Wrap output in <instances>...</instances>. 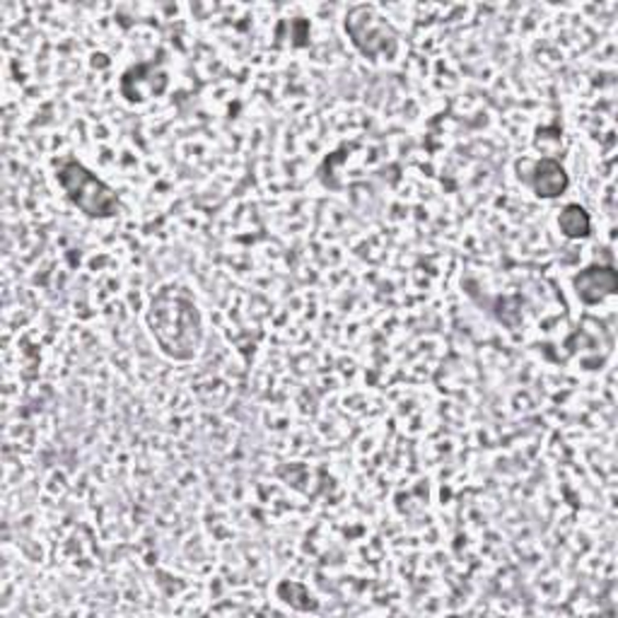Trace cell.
Returning <instances> with one entry per match:
<instances>
[{
  "mask_svg": "<svg viewBox=\"0 0 618 618\" xmlns=\"http://www.w3.org/2000/svg\"><path fill=\"white\" fill-rule=\"evenodd\" d=\"M148 326L160 351L172 360H194L203 343V317L194 295L182 285H167L150 302Z\"/></svg>",
  "mask_w": 618,
  "mask_h": 618,
  "instance_id": "6da1fadb",
  "label": "cell"
},
{
  "mask_svg": "<svg viewBox=\"0 0 618 618\" xmlns=\"http://www.w3.org/2000/svg\"><path fill=\"white\" fill-rule=\"evenodd\" d=\"M56 179L66 191L68 201L80 208L90 218H114L119 213V198L95 172H90L83 162L66 158L58 162Z\"/></svg>",
  "mask_w": 618,
  "mask_h": 618,
  "instance_id": "7a4b0ae2",
  "label": "cell"
},
{
  "mask_svg": "<svg viewBox=\"0 0 618 618\" xmlns=\"http://www.w3.org/2000/svg\"><path fill=\"white\" fill-rule=\"evenodd\" d=\"M346 30L351 32L353 44L358 46L360 51L365 56H384L392 54V44L396 42L392 27L387 22H382V18L375 15L372 8H355L351 20H346Z\"/></svg>",
  "mask_w": 618,
  "mask_h": 618,
  "instance_id": "3957f363",
  "label": "cell"
},
{
  "mask_svg": "<svg viewBox=\"0 0 618 618\" xmlns=\"http://www.w3.org/2000/svg\"><path fill=\"white\" fill-rule=\"evenodd\" d=\"M575 290L585 305H597L616 293L618 276L611 266H590L575 276Z\"/></svg>",
  "mask_w": 618,
  "mask_h": 618,
  "instance_id": "277c9868",
  "label": "cell"
},
{
  "mask_svg": "<svg viewBox=\"0 0 618 618\" xmlns=\"http://www.w3.org/2000/svg\"><path fill=\"white\" fill-rule=\"evenodd\" d=\"M568 174L563 165L553 158H541L532 162L529 172V186L536 196L541 198H558L568 189Z\"/></svg>",
  "mask_w": 618,
  "mask_h": 618,
  "instance_id": "5b68a950",
  "label": "cell"
},
{
  "mask_svg": "<svg viewBox=\"0 0 618 618\" xmlns=\"http://www.w3.org/2000/svg\"><path fill=\"white\" fill-rule=\"evenodd\" d=\"M558 228H561V232L568 240H582L590 235L592 220L585 208L578 203H568L561 211V215H558Z\"/></svg>",
  "mask_w": 618,
  "mask_h": 618,
  "instance_id": "8992f818",
  "label": "cell"
}]
</instances>
